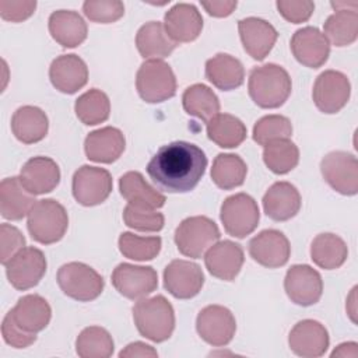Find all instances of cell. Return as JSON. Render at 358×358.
<instances>
[{"label": "cell", "instance_id": "19", "mask_svg": "<svg viewBox=\"0 0 358 358\" xmlns=\"http://www.w3.org/2000/svg\"><path fill=\"white\" fill-rule=\"evenodd\" d=\"M329 333L326 327L312 319L298 322L288 336V344L294 354L305 358L322 357L329 348Z\"/></svg>", "mask_w": 358, "mask_h": 358}, {"label": "cell", "instance_id": "20", "mask_svg": "<svg viewBox=\"0 0 358 358\" xmlns=\"http://www.w3.org/2000/svg\"><path fill=\"white\" fill-rule=\"evenodd\" d=\"M238 31L245 52L255 60H263L271 52L278 34L266 20L248 17L238 21Z\"/></svg>", "mask_w": 358, "mask_h": 358}, {"label": "cell", "instance_id": "37", "mask_svg": "<svg viewBox=\"0 0 358 358\" xmlns=\"http://www.w3.org/2000/svg\"><path fill=\"white\" fill-rule=\"evenodd\" d=\"M182 103L187 115L206 123L220 112L218 96L204 84H193L187 87L182 95Z\"/></svg>", "mask_w": 358, "mask_h": 358}, {"label": "cell", "instance_id": "48", "mask_svg": "<svg viewBox=\"0 0 358 358\" xmlns=\"http://www.w3.org/2000/svg\"><path fill=\"white\" fill-rule=\"evenodd\" d=\"M1 334L4 341L14 348H27L36 341V334L25 333L24 330H21L8 315H6V317L3 319Z\"/></svg>", "mask_w": 358, "mask_h": 358}, {"label": "cell", "instance_id": "32", "mask_svg": "<svg viewBox=\"0 0 358 358\" xmlns=\"http://www.w3.org/2000/svg\"><path fill=\"white\" fill-rule=\"evenodd\" d=\"M136 46L144 59L161 60L169 56L178 46L159 21H150L140 27L136 35Z\"/></svg>", "mask_w": 358, "mask_h": 358}, {"label": "cell", "instance_id": "45", "mask_svg": "<svg viewBox=\"0 0 358 358\" xmlns=\"http://www.w3.org/2000/svg\"><path fill=\"white\" fill-rule=\"evenodd\" d=\"M83 11L92 22L110 24L123 17L124 6L119 0H87L83 4Z\"/></svg>", "mask_w": 358, "mask_h": 358}, {"label": "cell", "instance_id": "8", "mask_svg": "<svg viewBox=\"0 0 358 358\" xmlns=\"http://www.w3.org/2000/svg\"><path fill=\"white\" fill-rule=\"evenodd\" d=\"M220 218L228 235L242 239L257 228L260 211L252 196L236 193L224 200Z\"/></svg>", "mask_w": 358, "mask_h": 358}, {"label": "cell", "instance_id": "14", "mask_svg": "<svg viewBox=\"0 0 358 358\" xmlns=\"http://www.w3.org/2000/svg\"><path fill=\"white\" fill-rule=\"evenodd\" d=\"M112 284L127 299H141L158 287V274L150 266L120 263L112 273Z\"/></svg>", "mask_w": 358, "mask_h": 358}, {"label": "cell", "instance_id": "51", "mask_svg": "<svg viewBox=\"0 0 358 358\" xmlns=\"http://www.w3.org/2000/svg\"><path fill=\"white\" fill-rule=\"evenodd\" d=\"M119 357L120 358H126V357H130V358H136V357H141V358H147V357H158V352L148 344L145 343H141V341H134V343H130L129 345H126L124 350H122L119 352Z\"/></svg>", "mask_w": 358, "mask_h": 358}, {"label": "cell", "instance_id": "52", "mask_svg": "<svg viewBox=\"0 0 358 358\" xmlns=\"http://www.w3.org/2000/svg\"><path fill=\"white\" fill-rule=\"evenodd\" d=\"M331 357H357V343H343L337 345Z\"/></svg>", "mask_w": 358, "mask_h": 358}, {"label": "cell", "instance_id": "12", "mask_svg": "<svg viewBox=\"0 0 358 358\" xmlns=\"http://www.w3.org/2000/svg\"><path fill=\"white\" fill-rule=\"evenodd\" d=\"M110 173L98 166L83 165L73 176V196L77 203L85 207H92L103 203L112 192Z\"/></svg>", "mask_w": 358, "mask_h": 358}, {"label": "cell", "instance_id": "33", "mask_svg": "<svg viewBox=\"0 0 358 358\" xmlns=\"http://www.w3.org/2000/svg\"><path fill=\"white\" fill-rule=\"evenodd\" d=\"M119 190L129 203L152 210L161 208L166 201L165 196L148 185L144 176L137 171H129L120 176Z\"/></svg>", "mask_w": 358, "mask_h": 358}, {"label": "cell", "instance_id": "38", "mask_svg": "<svg viewBox=\"0 0 358 358\" xmlns=\"http://www.w3.org/2000/svg\"><path fill=\"white\" fill-rule=\"evenodd\" d=\"M248 166L236 154H218L213 162L211 179L222 190H231L245 182Z\"/></svg>", "mask_w": 358, "mask_h": 358}, {"label": "cell", "instance_id": "25", "mask_svg": "<svg viewBox=\"0 0 358 358\" xmlns=\"http://www.w3.org/2000/svg\"><path fill=\"white\" fill-rule=\"evenodd\" d=\"M20 180L31 194H45L59 185L60 169L49 157H34L21 168Z\"/></svg>", "mask_w": 358, "mask_h": 358}, {"label": "cell", "instance_id": "16", "mask_svg": "<svg viewBox=\"0 0 358 358\" xmlns=\"http://www.w3.org/2000/svg\"><path fill=\"white\" fill-rule=\"evenodd\" d=\"M284 289L288 298L299 306L315 305L323 292V281L313 267L308 264H294L284 278Z\"/></svg>", "mask_w": 358, "mask_h": 358}, {"label": "cell", "instance_id": "18", "mask_svg": "<svg viewBox=\"0 0 358 358\" xmlns=\"http://www.w3.org/2000/svg\"><path fill=\"white\" fill-rule=\"evenodd\" d=\"M289 45L294 57L309 69L322 67L330 55V43L316 27H303L295 31Z\"/></svg>", "mask_w": 358, "mask_h": 358}, {"label": "cell", "instance_id": "42", "mask_svg": "<svg viewBox=\"0 0 358 358\" xmlns=\"http://www.w3.org/2000/svg\"><path fill=\"white\" fill-rule=\"evenodd\" d=\"M162 241L159 236H138L131 232H122L119 236L120 253L131 260H152L161 252Z\"/></svg>", "mask_w": 358, "mask_h": 358}, {"label": "cell", "instance_id": "26", "mask_svg": "<svg viewBox=\"0 0 358 358\" xmlns=\"http://www.w3.org/2000/svg\"><path fill=\"white\" fill-rule=\"evenodd\" d=\"M126 140L123 133L112 126L91 131L84 141V150L88 159L101 164L115 162L124 151Z\"/></svg>", "mask_w": 358, "mask_h": 358}, {"label": "cell", "instance_id": "43", "mask_svg": "<svg viewBox=\"0 0 358 358\" xmlns=\"http://www.w3.org/2000/svg\"><path fill=\"white\" fill-rule=\"evenodd\" d=\"M292 134L291 120L282 115H267L259 119L253 126V140L266 145L278 138H289Z\"/></svg>", "mask_w": 358, "mask_h": 358}, {"label": "cell", "instance_id": "34", "mask_svg": "<svg viewBox=\"0 0 358 358\" xmlns=\"http://www.w3.org/2000/svg\"><path fill=\"white\" fill-rule=\"evenodd\" d=\"M348 257V248L343 238L336 234H319L310 245V259L324 270H336Z\"/></svg>", "mask_w": 358, "mask_h": 358}, {"label": "cell", "instance_id": "11", "mask_svg": "<svg viewBox=\"0 0 358 358\" xmlns=\"http://www.w3.org/2000/svg\"><path fill=\"white\" fill-rule=\"evenodd\" d=\"M351 84L348 77L337 70L320 73L315 81L312 98L316 108L327 115L340 112L348 102Z\"/></svg>", "mask_w": 358, "mask_h": 358}, {"label": "cell", "instance_id": "35", "mask_svg": "<svg viewBox=\"0 0 358 358\" xmlns=\"http://www.w3.org/2000/svg\"><path fill=\"white\" fill-rule=\"evenodd\" d=\"M246 126L243 122L229 113H218L207 122V136L221 148H235L246 138Z\"/></svg>", "mask_w": 358, "mask_h": 358}, {"label": "cell", "instance_id": "28", "mask_svg": "<svg viewBox=\"0 0 358 358\" xmlns=\"http://www.w3.org/2000/svg\"><path fill=\"white\" fill-rule=\"evenodd\" d=\"M35 196L21 183L20 178H6L0 183V213L10 221L22 220L35 206Z\"/></svg>", "mask_w": 358, "mask_h": 358}, {"label": "cell", "instance_id": "3", "mask_svg": "<svg viewBox=\"0 0 358 358\" xmlns=\"http://www.w3.org/2000/svg\"><path fill=\"white\" fill-rule=\"evenodd\" d=\"M133 320L138 333L154 343L168 340L175 329V312L164 295L141 298L133 306Z\"/></svg>", "mask_w": 358, "mask_h": 358}, {"label": "cell", "instance_id": "29", "mask_svg": "<svg viewBox=\"0 0 358 358\" xmlns=\"http://www.w3.org/2000/svg\"><path fill=\"white\" fill-rule=\"evenodd\" d=\"M206 78L221 91H232L243 84L245 69L239 59L217 53L206 62Z\"/></svg>", "mask_w": 358, "mask_h": 358}, {"label": "cell", "instance_id": "41", "mask_svg": "<svg viewBox=\"0 0 358 358\" xmlns=\"http://www.w3.org/2000/svg\"><path fill=\"white\" fill-rule=\"evenodd\" d=\"M74 110L77 117L84 124L95 126L109 117L110 102L103 91L98 88H91L76 99Z\"/></svg>", "mask_w": 358, "mask_h": 358}, {"label": "cell", "instance_id": "39", "mask_svg": "<svg viewBox=\"0 0 358 358\" xmlns=\"http://www.w3.org/2000/svg\"><path fill=\"white\" fill-rule=\"evenodd\" d=\"M263 161L271 172L285 175L298 165L299 150L289 138H278L264 145Z\"/></svg>", "mask_w": 358, "mask_h": 358}, {"label": "cell", "instance_id": "46", "mask_svg": "<svg viewBox=\"0 0 358 358\" xmlns=\"http://www.w3.org/2000/svg\"><path fill=\"white\" fill-rule=\"evenodd\" d=\"M275 6L282 18L292 24L308 21L315 10V3L309 0H278Z\"/></svg>", "mask_w": 358, "mask_h": 358}, {"label": "cell", "instance_id": "47", "mask_svg": "<svg viewBox=\"0 0 358 358\" xmlns=\"http://www.w3.org/2000/svg\"><path fill=\"white\" fill-rule=\"evenodd\" d=\"M0 245L1 255L0 262L4 266L17 252H20L25 246V238L18 228L10 224L0 225Z\"/></svg>", "mask_w": 358, "mask_h": 358}, {"label": "cell", "instance_id": "23", "mask_svg": "<svg viewBox=\"0 0 358 358\" xmlns=\"http://www.w3.org/2000/svg\"><path fill=\"white\" fill-rule=\"evenodd\" d=\"M52 85L63 94H74L88 81V67L77 55H62L49 67Z\"/></svg>", "mask_w": 358, "mask_h": 358}, {"label": "cell", "instance_id": "13", "mask_svg": "<svg viewBox=\"0 0 358 358\" xmlns=\"http://www.w3.org/2000/svg\"><path fill=\"white\" fill-rule=\"evenodd\" d=\"M196 330L207 344L213 347H222L234 338L236 320L228 308L221 305H208L199 312Z\"/></svg>", "mask_w": 358, "mask_h": 358}, {"label": "cell", "instance_id": "30", "mask_svg": "<svg viewBox=\"0 0 358 358\" xmlns=\"http://www.w3.org/2000/svg\"><path fill=\"white\" fill-rule=\"evenodd\" d=\"M49 120L46 113L32 105L18 108L11 117V130L15 138L24 144H34L48 134Z\"/></svg>", "mask_w": 358, "mask_h": 358}, {"label": "cell", "instance_id": "44", "mask_svg": "<svg viewBox=\"0 0 358 358\" xmlns=\"http://www.w3.org/2000/svg\"><path fill=\"white\" fill-rule=\"evenodd\" d=\"M123 221L129 228L140 232H158L165 224L162 213L131 203H127L123 210Z\"/></svg>", "mask_w": 358, "mask_h": 358}, {"label": "cell", "instance_id": "22", "mask_svg": "<svg viewBox=\"0 0 358 358\" xmlns=\"http://www.w3.org/2000/svg\"><path fill=\"white\" fill-rule=\"evenodd\" d=\"M164 28L173 42H192L201 34L203 17L196 6L178 3L165 13Z\"/></svg>", "mask_w": 358, "mask_h": 358}, {"label": "cell", "instance_id": "17", "mask_svg": "<svg viewBox=\"0 0 358 358\" xmlns=\"http://www.w3.org/2000/svg\"><path fill=\"white\" fill-rule=\"evenodd\" d=\"M249 255L263 267H281L288 262L291 255L289 241L281 231L264 229L250 239Z\"/></svg>", "mask_w": 358, "mask_h": 358}, {"label": "cell", "instance_id": "10", "mask_svg": "<svg viewBox=\"0 0 358 358\" xmlns=\"http://www.w3.org/2000/svg\"><path fill=\"white\" fill-rule=\"evenodd\" d=\"M323 179L331 189L344 196L358 193V161L347 151H331L320 162Z\"/></svg>", "mask_w": 358, "mask_h": 358}, {"label": "cell", "instance_id": "27", "mask_svg": "<svg viewBox=\"0 0 358 358\" xmlns=\"http://www.w3.org/2000/svg\"><path fill=\"white\" fill-rule=\"evenodd\" d=\"M263 208L273 221H288L301 208V194L289 182H275L263 196Z\"/></svg>", "mask_w": 358, "mask_h": 358}, {"label": "cell", "instance_id": "21", "mask_svg": "<svg viewBox=\"0 0 358 358\" xmlns=\"http://www.w3.org/2000/svg\"><path fill=\"white\" fill-rule=\"evenodd\" d=\"M245 262L243 249L232 241L215 242L204 255L208 273L220 280L232 281L239 274Z\"/></svg>", "mask_w": 358, "mask_h": 358}, {"label": "cell", "instance_id": "49", "mask_svg": "<svg viewBox=\"0 0 358 358\" xmlns=\"http://www.w3.org/2000/svg\"><path fill=\"white\" fill-rule=\"evenodd\" d=\"M36 8V1H0V15L10 22H21L29 18Z\"/></svg>", "mask_w": 358, "mask_h": 358}, {"label": "cell", "instance_id": "36", "mask_svg": "<svg viewBox=\"0 0 358 358\" xmlns=\"http://www.w3.org/2000/svg\"><path fill=\"white\" fill-rule=\"evenodd\" d=\"M324 36L337 48L348 46L358 36V13L350 8H338L324 22Z\"/></svg>", "mask_w": 358, "mask_h": 358}, {"label": "cell", "instance_id": "6", "mask_svg": "<svg viewBox=\"0 0 358 358\" xmlns=\"http://www.w3.org/2000/svg\"><path fill=\"white\" fill-rule=\"evenodd\" d=\"M56 280L60 289L69 298L78 302H90L96 299L105 287L102 275L81 262H70L63 264L57 271Z\"/></svg>", "mask_w": 358, "mask_h": 358}, {"label": "cell", "instance_id": "4", "mask_svg": "<svg viewBox=\"0 0 358 358\" xmlns=\"http://www.w3.org/2000/svg\"><path fill=\"white\" fill-rule=\"evenodd\" d=\"M27 227L34 241L42 245L59 242L69 227L66 208L53 199L38 200L28 214Z\"/></svg>", "mask_w": 358, "mask_h": 358}, {"label": "cell", "instance_id": "31", "mask_svg": "<svg viewBox=\"0 0 358 358\" xmlns=\"http://www.w3.org/2000/svg\"><path fill=\"white\" fill-rule=\"evenodd\" d=\"M49 32L63 48H76L85 41L88 28L78 13L57 10L49 17Z\"/></svg>", "mask_w": 358, "mask_h": 358}, {"label": "cell", "instance_id": "24", "mask_svg": "<svg viewBox=\"0 0 358 358\" xmlns=\"http://www.w3.org/2000/svg\"><path fill=\"white\" fill-rule=\"evenodd\" d=\"M7 315L21 330L36 334L49 324L52 309L45 298L38 294H29L21 296Z\"/></svg>", "mask_w": 358, "mask_h": 358}, {"label": "cell", "instance_id": "2", "mask_svg": "<svg viewBox=\"0 0 358 358\" xmlns=\"http://www.w3.org/2000/svg\"><path fill=\"white\" fill-rule=\"evenodd\" d=\"M292 83L287 70L278 64L268 63L252 69L248 91L252 101L263 109L280 108L291 95Z\"/></svg>", "mask_w": 358, "mask_h": 358}, {"label": "cell", "instance_id": "50", "mask_svg": "<svg viewBox=\"0 0 358 358\" xmlns=\"http://www.w3.org/2000/svg\"><path fill=\"white\" fill-rule=\"evenodd\" d=\"M238 3L234 0H221V1H201V7L213 17H228L234 13Z\"/></svg>", "mask_w": 358, "mask_h": 358}, {"label": "cell", "instance_id": "7", "mask_svg": "<svg viewBox=\"0 0 358 358\" xmlns=\"http://www.w3.org/2000/svg\"><path fill=\"white\" fill-rule=\"evenodd\" d=\"M136 88L140 98L148 103H158L176 94V78L164 60H145L136 76Z\"/></svg>", "mask_w": 358, "mask_h": 358}, {"label": "cell", "instance_id": "1", "mask_svg": "<svg viewBox=\"0 0 358 358\" xmlns=\"http://www.w3.org/2000/svg\"><path fill=\"white\" fill-rule=\"evenodd\" d=\"M207 168L204 151L189 141L162 145L147 164L152 183L168 193H187L203 178Z\"/></svg>", "mask_w": 358, "mask_h": 358}, {"label": "cell", "instance_id": "40", "mask_svg": "<svg viewBox=\"0 0 358 358\" xmlns=\"http://www.w3.org/2000/svg\"><path fill=\"white\" fill-rule=\"evenodd\" d=\"M113 350L112 336L99 326L85 327L76 340V351L81 358H108L113 354Z\"/></svg>", "mask_w": 358, "mask_h": 358}, {"label": "cell", "instance_id": "15", "mask_svg": "<svg viewBox=\"0 0 358 358\" xmlns=\"http://www.w3.org/2000/svg\"><path fill=\"white\" fill-rule=\"evenodd\" d=\"M204 284V274L197 263L176 259L164 270V287L178 299L196 296Z\"/></svg>", "mask_w": 358, "mask_h": 358}, {"label": "cell", "instance_id": "9", "mask_svg": "<svg viewBox=\"0 0 358 358\" xmlns=\"http://www.w3.org/2000/svg\"><path fill=\"white\" fill-rule=\"evenodd\" d=\"M8 282L18 291L29 289L39 284L46 273V257L38 248L28 246L17 252L6 264Z\"/></svg>", "mask_w": 358, "mask_h": 358}, {"label": "cell", "instance_id": "5", "mask_svg": "<svg viewBox=\"0 0 358 358\" xmlns=\"http://www.w3.org/2000/svg\"><path fill=\"white\" fill-rule=\"evenodd\" d=\"M173 239L183 256L200 259L220 239V229L211 218L194 215L178 225Z\"/></svg>", "mask_w": 358, "mask_h": 358}]
</instances>
